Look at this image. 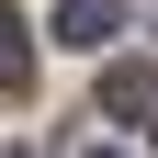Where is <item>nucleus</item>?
Segmentation results:
<instances>
[{
    "label": "nucleus",
    "instance_id": "4",
    "mask_svg": "<svg viewBox=\"0 0 158 158\" xmlns=\"http://www.w3.org/2000/svg\"><path fill=\"white\" fill-rule=\"evenodd\" d=\"M90 158H124V147H90Z\"/></svg>",
    "mask_w": 158,
    "mask_h": 158
},
{
    "label": "nucleus",
    "instance_id": "2",
    "mask_svg": "<svg viewBox=\"0 0 158 158\" xmlns=\"http://www.w3.org/2000/svg\"><path fill=\"white\" fill-rule=\"evenodd\" d=\"M102 113H113V124H147V113H158V79L147 68H102Z\"/></svg>",
    "mask_w": 158,
    "mask_h": 158
},
{
    "label": "nucleus",
    "instance_id": "1",
    "mask_svg": "<svg viewBox=\"0 0 158 158\" xmlns=\"http://www.w3.org/2000/svg\"><path fill=\"white\" fill-rule=\"evenodd\" d=\"M56 34L68 45H113L124 34V0H56Z\"/></svg>",
    "mask_w": 158,
    "mask_h": 158
},
{
    "label": "nucleus",
    "instance_id": "3",
    "mask_svg": "<svg viewBox=\"0 0 158 158\" xmlns=\"http://www.w3.org/2000/svg\"><path fill=\"white\" fill-rule=\"evenodd\" d=\"M34 79V45H23V23H11V0H0V90H23Z\"/></svg>",
    "mask_w": 158,
    "mask_h": 158
}]
</instances>
